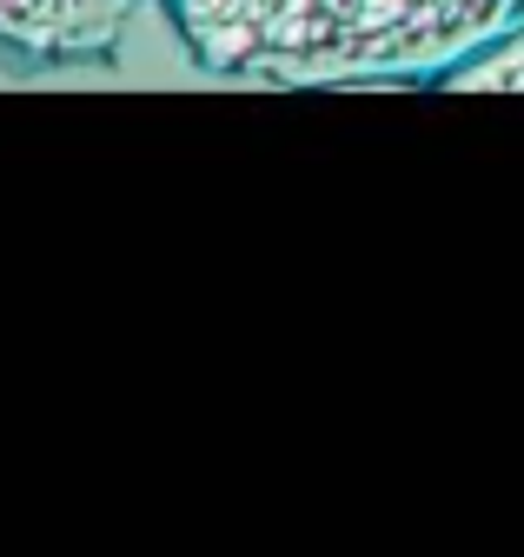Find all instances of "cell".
Returning <instances> with one entry per match:
<instances>
[{
	"instance_id": "1",
	"label": "cell",
	"mask_w": 524,
	"mask_h": 557,
	"mask_svg": "<svg viewBox=\"0 0 524 557\" xmlns=\"http://www.w3.org/2000/svg\"><path fill=\"white\" fill-rule=\"evenodd\" d=\"M186 53L252 87L445 81L517 27L524 0H166Z\"/></svg>"
},
{
	"instance_id": "2",
	"label": "cell",
	"mask_w": 524,
	"mask_h": 557,
	"mask_svg": "<svg viewBox=\"0 0 524 557\" xmlns=\"http://www.w3.org/2000/svg\"><path fill=\"white\" fill-rule=\"evenodd\" d=\"M134 8H147V0H0V40L40 60L100 53L134 21Z\"/></svg>"
},
{
	"instance_id": "3",
	"label": "cell",
	"mask_w": 524,
	"mask_h": 557,
	"mask_svg": "<svg viewBox=\"0 0 524 557\" xmlns=\"http://www.w3.org/2000/svg\"><path fill=\"white\" fill-rule=\"evenodd\" d=\"M438 87L445 94H524V27H504L491 47L458 60Z\"/></svg>"
}]
</instances>
